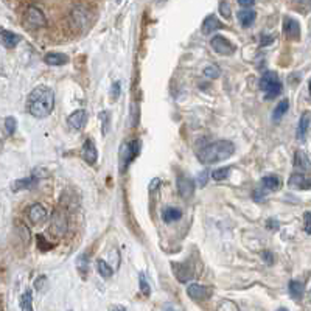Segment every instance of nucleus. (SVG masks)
<instances>
[{"mask_svg":"<svg viewBox=\"0 0 311 311\" xmlns=\"http://www.w3.org/2000/svg\"><path fill=\"white\" fill-rule=\"evenodd\" d=\"M28 112L36 119H45L55 107V94L48 86H38L31 90L27 100Z\"/></svg>","mask_w":311,"mask_h":311,"instance_id":"f257e3e1","label":"nucleus"},{"mask_svg":"<svg viewBox=\"0 0 311 311\" xmlns=\"http://www.w3.org/2000/svg\"><path fill=\"white\" fill-rule=\"evenodd\" d=\"M233 153H235V145L230 140H216L201 146L198 149L196 156L203 164L210 165V164L226 161V159H229Z\"/></svg>","mask_w":311,"mask_h":311,"instance_id":"f03ea898","label":"nucleus"},{"mask_svg":"<svg viewBox=\"0 0 311 311\" xmlns=\"http://www.w3.org/2000/svg\"><path fill=\"white\" fill-rule=\"evenodd\" d=\"M260 89L265 92L266 100H272L280 95L282 92V81L275 72H266L260 78Z\"/></svg>","mask_w":311,"mask_h":311,"instance_id":"7ed1b4c3","label":"nucleus"},{"mask_svg":"<svg viewBox=\"0 0 311 311\" xmlns=\"http://www.w3.org/2000/svg\"><path fill=\"white\" fill-rule=\"evenodd\" d=\"M139 154H140V142L139 140H131L128 144H124L120 151V171L123 173Z\"/></svg>","mask_w":311,"mask_h":311,"instance_id":"20e7f679","label":"nucleus"},{"mask_svg":"<svg viewBox=\"0 0 311 311\" xmlns=\"http://www.w3.org/2000/svg\"><path fill=\"white\" fill-rule=\"evenodd\" d=\"M23 23L28 30H38L41 27H44V25L47 23V19H45L44 13H42L39 8L30 6L27 10V14H25Z\"/></svg>","mask_w":311,"mask_h":311,"instance_id":"39448f33","label":"nucleus"},{"mask_svg":"<svg viewBox=\"0 0 311 311\" xmlns=\"http://www.w3.org/2000/svg\"><path fill=\"white\" fill-rule=\"evenodd\" d=\"M210 45H212V48L215 50V52L218 55H232L235 52V47L233 44L229 41V39H226L224 36H220V35H216L212 38V41H210Z\"/></svg>","mask_w":311,"mask_h":311,"instance_id":"423d86ee","label":"nucleus"},{"mask_svg":"<svg viewBox=\"0 0 311 311\" xmlns=\"http://www.w3.org/2000/svg\"><path fill=\"white\" fill-rule=\"evenodd\" d=\"M178 193L182 199H191L195 195V181L181 174L178 178Z\"/></svg>","mask_w":311,"mask_h":311,"instance_id":"0eeeda50","label":"nucleus"},{"mask_svg":"<svg viewBox=\"0 0 311 311\" xmlns=\"http://www.w3.org/2000/svg\"><path fill=\"white\" fill-rule=\"evenodd\" d=\"M81 156L84 159V162H87L89 165H95L97 161H98V151H97V146L94 144V140L92 139H86L83 144V148H81Z\"/></svg>","mask_w":311,"mask_h":311,"instance_id":"6e6552de","label":"nucleus"},{"mask_svg":"<svg viewBox=\"0 0 311 311\" xmlns=\"http://www.w3.org/2000/svg\"><path fill=\"white\" fill-rule=\"evenodd\" d=\"M50 232H52L53 235H56V238H61L62 235L67 232V218H65V215L61 212V210H58V212L53 215L52 228H50Z\"/></svg>","mask_w":311,"mask_h":311,"instance_id":"1a4fd4ad","label":"nucleus"},{"mask_svg":"<svg viewBox=\"0 0 311 311\" xmlns=\"http://www.w3.org/2000/svg\"><path fill=\"white\" fill-rule=\"evenodd\" d=\"M187 294L193 299V300H206L210 297L212 294V290L206 285H199V283H190L187 287Z\"/></svg>","mask_w":311,"mask_h":311,"instance_id":"9d476101","label":"nucleus"},{"mask_svg":"<svg viewBox=\"0 0 311 311\" xmlns=\"http://www.w3.org/2000/svg\"><path fill=\"white\" fill-rule=\"evenodd\" d=\"M72 25H75V27H87L89 23V11L86 10L84 6L78 5L77 8H73L72 10Z\"/></svg>","mask_w":311,"mask_h":311,"instance_id":"9b49d317","label":"nucleus"},{"mask_svg":"<svg viewBox=\"0 0 311 311\" xmlns=\"http://www.w3.org/2000/svg\"><path fill=\"white\" fill-rule=\"evenodd\" d=\"M67 123H69L72 129H77V131L83 129L87 123V112L84 111V109H78V111H75L69 115Z\"/></svg>","mask_w":311,"mask_h":311,"instance_id":"f8f14e48","label":"nucleus"},{"mask_svg":"<svg viewBox=\"0 0 311 311\" xmlns=\"http://www.w3.org/2000/svg\"><path fill=\"white\" fill-rule=\"evenodd\" d=\"M283 31H285V35H287L290 39L292 41H297L300 38V25L296 19H292V18H285L283 19Z\"/></svg>","mask_w":311,"mask_h":311,"instance_id":"ddd939ff","label":"nucleus"},{"mask_svg":"<svg viewBox=\"0 0 311 311\" xmlns=\"http://www.w3.org/2000/svg\"><path fill=\"white\" fill-rule=\"evenodd\" d=\"M28 218H30V221L33 224L38 226V224H44L47 221L48 213L41 204H35V206H31L30 210H28Z\"/></svg>","mask_w":311,"mask_h":311,"instance_id":"4468645a","label":"nucleus"},{"mask_svg":"<svg viewBox=\"0 0 311 311\" xmlns=\"http://www.w3.org/2000/svg\"><path fill=\"white\" fill-rule=\"evenodd\" d=\"M173 268V272L176 275V279H178L181 283H188L193 279V271L187 265L184 263H171Z\"/></svg>","mask_w":311,"mask_h":311,"instance_id":"2eb2a0df","label":"nucleus"},{"mask_svg":"<svg viewBox=\"0 0 311 311\" xmlns=\"http://www.w3.org/2000/svg\"><path fill=\"white\" fill-rule=\"evenodd\" d=\"M288 186L291 188H299V190H310L311 187V181L307 174L302 173H294L291 174V178L288 179Z\"/></svg>","mask_w":311,"mask_h":311,"instance_id":"dca6fc26","label":"nucleus"},{"mask_svg":"<svg viewBox=\"0 0 311 311\" xmlns=\"http://www.w3.org/2000/svg\"><path fill=\"white\" fill-rule=\"evenodd\" d=\"M21 36L16 35L13 31H8V30H2L0 31V44L6 48H14L16 45L21 42Z\"/></svg>","mask_w":311,"mask_h":311,"instance_id":"f3484780","label":"nucleus"},{"mask_svg":"<svg viewBox=\"0 0 311 311\" xmlns=\"http://www.w3.org/2000/svg\"><path fill=\"white\" fill-rule=\"evenodd\" d=\"M223 28V23L218 21L216 16H207L203 22V33L204 35H212L213 31Z\"/></svg>","mask_w":311,"mask_h":311,"instance_id":"a211bd4d","label":"nucleus"},{"mask_svg":"<svg viewBox=\"0 0 311 311\" xmlns=\"http://www.w3.org/2000/svg\"><path fill=\"white\" fill-rule=\"evenodd\" d=\"M308 129H310V112H304L300 117V120H299V124H297L296 137L299 140H305Z\"/></svg>","mask_w":311,"mask_h":311,"instance_id":"6ab92c4d","label":"nucleus"},{"mask_svg":"<svg viewBox=\"0 0 311 311\" xmlns=\"http://www.w3.org/2000/svg\"><path fill=\"white\" fill-rule=\"evenodd\" d=\"M44 62L47 65H64L69 62V56L64 53H47L44 56Z\"/></svg>","mask_w":311,"mask_h":311,"instance_id":"aec40b11","label":"nucleus"},{"mask_svg":"<svg viewBox=\"0 0 311 311\" xmlns=\"http://www.w3.org/2000/svg\"><path fill=\"white\" fill-rule=\"evenodd\" d=\"M257 19V13L254 10H241L238 11V22L243 25L245 28H249L252 23Z\"/></svg>","mask_w":311,"mask_h":311,"instance_id":"412c9836","label":"nucleus"},{"mask_svg":"<svg viewBox=\"0 0 311 311\" xmlns=\"http://www.w3.org/2000/svg\"><path fill=\"white\" fill-rule=\"evenodd\" d=\"M294 166L299 168L300 171H308L310 170V157L304 151H297L294 154Z\"/></svg>","mask_w":311,"mask_h":311,"instance_id":"4be33fe9","label":"nucleus"},{"mask_svg":"<svg viewBox=\"0 0 311 311\" xmlns=\"http://www.w3.org/2000/svg\"><path fill=\"white\" fill-rule=\"evenodd\" d=\"M39 181L36 178H33V176H30V178H25V179H19V181H16L13 184V190L14 191H19V190H28V188H33V187H36V184Z\"/></svg>","mask_w":311,"mask_h":311,"instance_id":"5701e85b","label":"nucleus"},{"mask_svg":"<svg viewBox=\"0 0 311 311\" xmlns=\"http://www.w3.org/2000/svg\"><path fill=\"white\" fill-rule=\"evenodd\" d=\"M288 109H290V102H288V100H280V102L277 103L274 112H272V120L279 122L280 119H283V115L288 112Z\"/></svg>","mask_w":311,"mask_h":311,"instance_id":"b1692460","label":"nucleus"},{"mask_svg":"<svg viewBox=\"0 0 311 311\" xmlns=\"http://www.w3.org/2000/svg\"><path fill=\"white\" fill-rule=\"evenodd\" d=\"M182 218V212L179 208H176V207H168L165 208L164 212H162V220L165 223H173V221H178Z\"/></svg>","mask_w":311,"mask_h":311,"instance_id":"393cba45","label":"nucleus"},{"mask_svg":"<svg viewBox=\"0 0 311 311\" xmlns=\"http://www.w3.org/2000/svg\"><path fill=\"white\" fill-rule=\"evenodd\" d=\"M262 186L266 188V190H270V191H274L280 187V179L277 178V176L274 174H270V176H265V178L262 179Z\"/></svg>","mask_w":311,"mask_h":311,"instance_id":"a878e982","label":"nucleus"},{"mask_svg":"<svg viewBox=\"0 0 311 311\" xmlns=\"http://www.w3.org/2000/svg\"><path fill=\"white\" fill-rule=\"evenodd\" d=\"M288 291H290L292 299H300L302 296H304V285H302V282L291 280L290 285H288Z\"/></svg>","mask_w":311,"mask_h":311,"instance_id":"bb28decb","label":"nucleus"},{"mask_svg":"<svg viewBox=\"0 0 311 311\" xmlns=\"http://www.w3.org/2000/svg\"><path fill=\"white\" fill-rule=\"evenodd\" d=\"M21 310L22 311H33V296L31 291L27 290L21 297Z\"/></svg>","mask_w":311,"mask_h":311,"instance_id":"cd10ccee","label":"nucleus"},{"mask_svg":"<svg viewBox=\"0 0 311 311\" xmlns=\"http://www.w3.org/2000/svg\"><path fill=\"white\" fill-rule=\"evenodd\" d=\"M97 271H98V274L103 277V279H109V277H112V268L109 266L104 260H98L97 262Z\"/></svg>","mask_w":311,"mask_h":311,"instance_id":"c85d7f7f","label":"nucleus"},{"mask_svg":"<svg viewBox=\"0 0 311 311\" xmlns=\"http://www.w3.org/2000/svg\"><path fill=\"white\" fill-rule=\"evenodd\" d=\"M230 174V166H224V168H218V170H213L212 178L215 181H223Z\"/></svg>","mask_w":311,"mask_h":311,"instance_id":"c756f323","label":"nucleus"},{"mask_svg":"<svg viewBox=\"0 0 311 311\" xmlns=\"http://www.w3.org/2000/svg\"><path fill=\"white\" fill-rule=\"evenodd\" d=\"M16 128H18V122H16L14 117H6L5 119V129L8 136H13L16 132Z\"/></svg>","mask_w":311,"mask_h":311,"instance_id":"7c9ffc66","label":"nucleus"},{"mask_svg":"<svg viewBox=\"0 0 311 311\" xmlns=\"http://www.w3.org/2000/svg\"><path fill=\"white\" fill-rule=\"evenodd\" d=\"M139 282H140V291H142V294H144L145 297H148L149 294H151V290H149V285L146 282L145 272H140L139 274Z\"/></svg>","mask_w":311,"mask_h":311,"instance_id":"2f4dec72","label":"nucleus"},{"mask_svg":"<svg viewBox=\"0 0 311 311\" xmlns=\"http://www.w3.org/2000/svg\"><path fill=\"white\" fill-rule=\"evenodd\" d=\"M204 75L210 80H215V78H218L221 75V70H220V67H218V65H208V67H206V69H204Z\"/></svg>","mask_w":311,"mask_h":311,"instance_id":"473e14b6","label":"nucleus"},{"mask_svg":"<svg viewBox=\"0 0 311 311\" xmlns=\"http://www.w3.org/2000/svg\"><path fill=\"white\" fill-rule=\"evenodd\" d=\"M77 268H78V271H80L83 275H86V272H87V268H89L87 255H80L78 262H77Z\"/></svg>","mask_w":311,"mask_h":311,"instance_id":"72a5a7b5","label":"nucleus"},{"mask_svg":"<svg viewBox=\"0 0 311 311\" xmlns=\"http://www.w3.org/2000/svg\"><path fill=\"white\" fill-rule=\"evenodd\" d=\"M218 311H240L238 307L233 304L230 300H223L220 307H218Z\"/></svg>","mask_w":311,"mask_h":311,"instance_id":"f704fd0d","label":"nucleus"},{"mask_svg":"<svg viewBox=\"0 0 311 311\" xmlns=\"http://www.w3.org/2000/svg\"><path fill=\"white\" fill-rule=\"evenodd\" d=\"M100 120H102V132H103V136H106L107 128H109V112L103 111L102 114H100Z\"/></svg>","mask_w":311,"mask_h":311,"instance_id":"c9c22d12","label":"nucleus"},{"mask_svg":"<svg viewBox=\"0 0 311 311\" xmlns=\"http://www.w3.org/2000/svg\"><path fill=\"white\" fill-rule=\"evenodd\" d=\"M220 13L224 16L226 19H229V18H230V13H232V11H230V5H229L228 2H221V3H220Z\"/></svg>","mask_w":311,"mask_h":311,"instance_id":"e433bc0d","label":"nucleus"},{"mask_svg":"<svg viewBox=\"0 0 311 311\" xmlns=\"http://www.w3.org/2000/svg\"><path fill=\"white\" fill-rule=\"evenodd\" d=\"M119 97H120V83L115 81L112 84V89H111V98L115 102V100H119Z\"/></svg>","mask_w":311,"mask_h":311,"instance_id":"4c0bfd02","label":"nucleus"},{"mask_svg":"<svg viewBox=\"0 0 311 311\" xmlns=\"http://www.w3.org/2000/svg\"><path fill=\"white\" fill-rule=\"evenodd\" d=\"M38 248H39V249H42V250H48L52 246H50L48 243L45 241L44 235H39V237H38Z\"/></svg>","mask_w":311,"mask_h":311,"instance_id":"58836bf2","label":"nucleus"},{"mask_svg":"<svg viewBox=\"0 0 311 311\" xmlns=\"http://www.w3.org/2000/svg\"><path fill=\"white\" fill-rule=\"evenodd\" d=\"M310 216H311V213L310 212H305V215H304V220H305V232L310 235L311 233V228H310Z\"/></svg>","mask_w":311,"mask_h":311,"instance_id":"ea45409f","label":"nucleus"},{"mask_svg":"<svg viewBox=\"0 0 311 311\" xmlns=\"http://www.w3.org/2000/svg\"><path fill=\"white\" fill-rule=\"evenodd\" d=\"M262 45H270V44H272L274 42V36H271V35H265V36H262Z\"/></svg>","mask_w":311,"mask_h":311,"instance_id":"a19ab883","label":"nucleus"},{"mask_svg":"<svg viewBox=\"0 0 311 311\" xmlns=\"http://www.w3.org/2000/svg\"><path fill=\"white\" fill-rule=\"evenodd\" d=\"M262 258L266 260L268 265H272V262H274V255L271 254V252H263V254H262Z\"/></svg>","mask_w":311,"mask_h":311,"instance_id":"79ce46f5","label":"nucleus"},{"mask_svg":"<svg viewBox=\"0 0 311 311\" xmlns=\"http://www.w3.org/2000/svg\"><path fill=\"white\" fill-rule=\"evenodd\" d=\"M207 176H208V173H207V171H203V173L199 174L198 182L201 184V187H204V186H206V182H207Z\"/></svg>","mask_w":311,"mask_h":311,"instance_id":"37998d69","label":"nucleus"},{"mask_svg":"<svg viewBox=\"0 0 311 311\" xmlns=\"http://www.w3.org/2000/svg\"><path fill=\"white\" fill-rule=\"evenodd\" d=\"M238 5L243 8H250V6H254V2H252V0H240Z\"/></svg>","mask_w":311,"mask_h":311,"instance_id":"c03bdc74","label":"nucleus"},{"mask_svg":"<svg viewBox=\"0 0 311 311\" xmlns=\"http://www.w3.org/2000/svg\"><path fill=\"white\" fill-rule=\"evenodd\" d=\"M268 228H270L271 230H277V229H279V223L274 221V220H270V221H268Z\"/></svg>","mask_w":311,"mask_h":311,"instance_id":"a18cd8bd","label":"nucleus"},{"mask_svg":"<svg viewBox=\"0 0 311 311\" xmlns=\"http://www.w3.org/2000/svg\"><path fill=\"white\" fill-rule=\"evenodd\" d=\"M159 184H161V179H153V182L149 184V190H156Z\"/></svg>","mask_w":311,"mask_h":311,"instance_id":"49530a36","label":"nucleus"},{"mask_svg":"<svg viewBox=\"0 0 311 311\" xmlns=\"http://www.w3.org/2000/svg\"><path fill=\"white\" fill-rule=\"evenodd\" d=\"M111 311H126V308L122 307V305H114V307L111 308Z\"/></svg>","mask_w":311,"mask_h":311,"instance_id":"de8ad7c7","label":"nucleus"},{"mask_svg":"<svg viewBox=\"0 0 311 311\" xmlns=\"http://www.w3.org/2000/svg\"><path fill=\"white\" fill-rule=\"evenodd\" d=\"M277 311H288V310H287V308H279Z\"/></svg>","mask_w":311,"mask_h":311,"instance_id":"09e8293b","label":"nucleus"},{"mask_svg":"<svg viewBox=\"0 0 311 311\" xmlns=\"http://www.w3.org/2000/svg\"><path fill=\"white\" fill-rule=\"evenodd\" d=\"M166 311H173V310H171V308H168V310H166Z\"/></svg>","mask_w":311,"mask_h":311,"instance_id":"8fccbe9b","label":"nucleus"}]
</instances>
